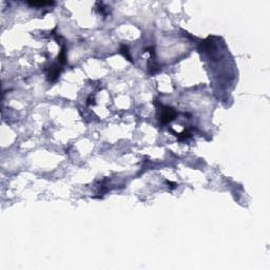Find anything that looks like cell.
<instances>
[{
  "mask_svg": "<svg viewBox=\"0 0 270 270\" xmlns=\"http://www.w3.org/2000/svg\"><path fill=\"white\" fill-rule=\"evenodd\" d=\"M177 113L174 109H172L170 107H161V113L159 116V121L163 125L171 123L173 119L176 117Z\"/></svg>",
  "mask_w": 270,
  "mask_h": 270,
  "instance_id": "cell-1",
  "label": "cell"
},
{
  "mask_svg": "<svg viewBox=\"0 0 270 270\" xmlns=\"http://www.w3.org/2000/svg\"><path fill=\"white\" fill-rule=\"evenodd\" d=\"M28 4L31 5V7H45V5H53L55 4V2H51V1H39V2H28Z\"/></svg>",
  "mask_w": 270,
  "mask_h": 270,
  "instance_id": "cell-2",
  "label": "cell"
},
{
  "mask_svg": "<svg viewBox=\"0 0 270 270\" xmlns=\"http://www.w3.org/2000/svg\"><path fill=\"white\" fill-rule=\"evenodd\" d=\"M120 53L125 55L126 58H128L129 60H131V57L129 56V49H128L127 45H121L120 48Z\"/></svg>",
  "mask_w": 270,
  "mask_h": 270,
  "instance_id": "cell-3",
  "label": "cell"
}]
</instances>
